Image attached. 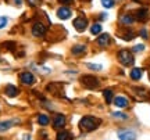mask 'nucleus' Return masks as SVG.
<instances>
[{
  "instance_id": "nucleus-3",
  "label": "nucleus",
  "mask_w": 150,
  "mask_h": 140,
  "mask_svg": "<svg viewBox=\"0 0 150 140\" xmlns=\"http://www.w3.org/2000/svg\"><path fill=\"white\" fill-rule=\"evenodd\" d=\"M82 83H83V86H86L88 89H95V87L99 86V79L92 75H86L82 78Z\"/></svg>"
},
{
  "instance_id": "nucleus-21",
  "label": "nucleus",
  "mask_w": 150,
  "mask_h": 140,
  "mask_svg": "<svg viewBox=\"0 0 150 140\" xmlns=\"http://www.w3.org/2000/svg\"><path fill=\"white\" fill-rule=\"evenodd\" d=\"M103 94H104L106 101H107V103H111V100H112V92L110 90V89H106V90L103 92Z\"/></svg>"
},
{
  "instance_id": "nucleus-18",
  "label": "nucleus",
  "mask_w": 150,
  "mask_h": 140,
  "mask_svg": "<svg viewBox=\"0 0 150 140\" xmlns=\"http://www.w3.org/2000/svg\"><path fill=\"white\" fill-rule=\"evenodd\" d=\"M120 21L122 22V24L131 25V24L134 22V17H132V15H128V14H127V15H122V17H121V18H120Z\"/></svg>"
},
{
  "instance_id": "nucleus-29",
  "label": "nucleus",
  "mask_w": 150,
  "mask_h": 140,
  "mask_svg": "<svg viewBox=\"0 0 150 140\" xmlns=\"http://www.w3.org/2000/svg\"><path fill=\"white\" fill-rule=\"evenodd\" d=\"M24 140H31V139H29V136H28V135H25V136H24Z\"/></svg>"
},
{
  "instance_id": "nucleus-1",
  "label": "nucleus",
  "mask_w": 150,
  "mask_h": 140,
  "mask_svg": "<svg viewBox=\"0 0 150 140\" xmlns=\"http://www.w3.org/2000/svg\"><path fill=\"white\" fill-rule=\"evenodd\" d=\"M100 122H102V121L99 118H95V117L88 115V117H83V118L79 121V128L82 130H85V132H92V130H95L99 128Z\"/></svg>"
},
{
  "instance_id": "nucleus-15",
  "label": "nucleus",
  "mask_w": 150,
  "mask_h": 140,
  "mask_svg": "<svg viewBox=\"0 0 150 140\" xmlns=\"http://www.w3.org/2000/svg\"><path fill=\"white\" fill-rule=\"evenodd\" d=\"M131 78L134 79V81H138L142 78V70L140 68H134V70L131 71Z\"/></svg>"
},
{
  "instance_id": "nucleus-19",
  "label": "nucleus",
  "mask_w": 150,
  "mask_h": 140,
  "mask_svg": "<svg viewBox=\"0 0 150 140\" xmlns=\"http://www.w3.org/2000/svg\"><path fill=\"white\" fill-rule=\"evenodd\" d=\"M146 17H147V10L143 8V10L136 11V18H138V20H140V21H142V20H146Z\"/></svg>"
},
{
  "instance_id": "nucleus-17",
  "label": "nucleus",
  "mask_w": 150,
  "mask_h": 140,
  "mask_svg": "<svg viewBox=\"0 0 150 140\" xmlns=\"http://www.w3.org/2000/svg\"><path fill=\"white\" fill-rule=\"evenodd\" d=\"M38 124L42 125V126H46V125L49 124V117L45 115V114H40V115L38 117Z\"/></svg>"
},
{
  "instance_id": "nucleus-7",
  "label": "nucleus",
  "mask_w": 150,
  "mask_h": 140,
  "mask_svg": "<svg viewBox=\"0 0 150 140\" xmlns=\"http://www.w3.org/2000/svg\"><path fill=\"white\" fill-rule=\"evenodd\" d=\"M46 33V27L40 24V22H38L32 27V35L33 36H43Z\"/></svg>"
},
{
  "instance_id": "nucleus-26",
  "label": "nucleus",
  "mask_w": 150,
  "mask_h": 140,
  "mask_svg": "<svg viewBox=\"0 0 150 140\" xmlns=\"http://www.w3.org/2000/svg\"><path fill=\"white\" fill-rule=\"evenodd\" d=\"M143 49H145V46H143V44H138V46H135V47H134V51H142Z\"/></svg>"
},
{
  "instance_id": "nucleus-25",
  "label": "nucleus",
  "mask_w": 150,
  "mask_h": 140,
  "mask_svg": "<svg viewBox=\"0 0 150 140\" xmlns=\"http://www.w3.org/2000/svg\"><path fill=\"white\" fill-rule=\"evenodd\" d=\"M88 68H91V70H102V65H96V64H86Z\"/></svg>"
},
{
  "instance_id": "nucleus-6",
  "label": "nucleus",
  "mask_w": 150,
  "mask_h": 140,
  "mask_svg": "<svg viewBox=\"0 0 150 140\" xmlns=\"http://www.w3.org/2000/svg\"><path fill=\"white\" fill-rule=\"evenodd\" d=\"M20 81L24 85H33L35 83V76L31 72H22L21 75H20Z\"/></svg>"
},
{
  "instance_id": "nucleus-27",
  "label": "nucleus",
  "mask_w": 150,
  "mask_h": 140,
  "mask_svg": "<svg viewBox=\"0 0 150 140\" xmlns=\"http://www.w3.org/2000/svg\"><path fill=\"white\" fill-rule=\"evenodd\" d=\"M140 35H142V36H143V38H145V39H147V32H146L145 29H143V31L140 32Z\"/></svg>"
},
{
  "instance_id": "nucleus-5",
  "label": "nucleus",
  "mask_w": 150,
  "mask_h": 140,
  "mask_svg": "<svg viewBox=\"0 0 150 140\" xmlns=\"http://www.w3.org/2000/svg\"><path fill=\"white\" fill-rule=\"evenodd\" d=\"M118 137L121 140H136V133L134 130H120Z\"/></svg>"
},
{
  "instance_id": "nucleus-8",
  "label": "nucleus",
  "mask_w": 150,
  "mask_h": 140,
  "mask_svg": "<svg viewBox=\"0 0 150 140\" xmlns=\"http://www.w3.org/2000/svg\"><path fill=\"white\" fill-rule=\"evenodd\" d=\"M67 122V119H65V115L63 114H57L56 117H54V121H53V126L56 129H60V128H63Z\"/></svg>"
},
{
  "instance_id": "nucleus-14",
  "label": "nucleus",
  "mask_w": 150,
  "mask_h": 140,
  "mask_svg": "<svg viewBox=\"0 0 150 140\" xmlns=\"http://www.w3.org/2000/svg\"><path fill=\"white\" fill-rule=\"evenodd\" d=\"M18 90H17L16 86H13V85H8V86H6V94L8 97H16Z\"/></svg>"
},
{
  "instance_id": "nucleus-10",
  "label": "nucleus",
  "mask_w": 150,
  "mask_h": 140,
  "mask_svg": "<svg viewBox=\"0 0 150 140\" xmlns=\"http://www.w3.org/2000/svg\"><path fill=\"white\" fill-rule=\"evenodd\" d=\"M20 119H11V121H1L0 122V132H4V130L10 129L14 124H18Z\"/></svg>"
},
{
  "instance_id": "nucleus-16",
  "label": "nucleus",
  "mask_w": 150,
  "mask_h": 140,
  "mask_svg": "<svg viewBox=\"0 0 150 140\" xmlns=\"http://www.w3.org/2000/svg\"><path fill=\"white\" fill-rule=\"evenodd\" d=\"M85 50H86V46H83V44H76V46H74V49H72V54L78 56V54L85 53Z\"/></svg>"
},
{
  "instance_id": "nucleus-13",
  "label": "nucleus",
  "mask_w": 150,
  "mask_h": 140,
  "mask_svg": "<svg viewBox=\"0 0 150 140\" xmlns=\"http://www.w3.org/2000/svg\"><path fill=\"white\" fill-rule=\"evenodd\" d=\"M108 43H110V35H108V33H103L100 38H97V44H99V46L104 47V46H107Z\"/></svg>"
},
{
  "instance_id": "nucleus-20",
  "label": "nucleus",
  "mask_w": 150,
  "mask_h": 140,
  "mask_svg": "<svg viewBox=\"0 0 150 140\" xmlns=\"http://www.w3.org/2000/svg\"><path fill=\"white\" fill-rule=\"evenodd\" d=\"M91 32L93 33V35H97V33L102 32V25L100 24H93L91 28Z\"/></svg>"
},
{
  "instance_id": "nucleus-24",
  "label": "nucleus",
  "mask_w": 150,
  "mask_h": 140,
  "mask_svg": "<svg viewBox=\"0 0 150 140\" xmlns=\"http://www.w3.org/2000/svg\"><path fill=\"white\" fill-rule=\"evenodd\" d=\"M7 22H8L7 17H0V29H1V28H4L6 25H7Z\"/></svg>"
},
{
  "instance_id": "nucleus-2",
  "label": "nucleus",
  "mask_w": 150,
  "mask_h": 140,
  "mask_svg": "<svg viewBox=\"0 0 150 140\" xmlns=\"http://www.w3.org/2000/svg\"><path fill=\"white\" fill-rule=\"evenodd\" d=\"M118 60H120V63L124 64L125 67L134 64V56H132V53L128 51V50H121V51L118 53Z\"/></svg>"
},
{
  "instance_id": "nucleus-11",
  "label": "nucleus",
  "mask_w": 150,
  "mask_h": 140,
  "mask_svg": "<svg viewBox=\"0 0 150 140\" xmlns=\"http://www.w3.org/2000/svg\"><path fill=\"white\" fill-rule=\"evenodd\" d=\"M114 106H117L118 108H125L128 106V98L124 96H118L114 98Z\"/></svg>"
},
{
  "instance_id": "nucleus-4",
  "label": "nucleus",
  "mask_w": 150,
  "mask_h": 140,
  "mask_svg": "<svg viewBox=\"0 0 150 140\" xmlns=\"http://www.w3.org/2000/svg\"><path fill=\"white\" fill-rule=\"evenodd\" d=\"M74 27L76 31H79V32H83L88 27V20H86L85 17H78V18H75L74 20Z\"/></svg>"
},
{
  "instance_id": "nucleus-30",
  "label": "nucleus",
  "mask_w": 150,
  "mask_h": 140,
  "mask_svg": "<svg viewBox=\"0 0 150 140\" xmlns=\"http://www.w3.org/2000/svg\"><path fill=\"white\" fill-rule=\"evenodd\" d=\"M21 1L22 0H16V4H21Z\"/></svg>"
},
{
  "instance_id": "nucleus-23",
  "label": "nucleus",
  "mask_w": 150,
  "mask_h": 140,
  "mask_svg": "<svg viewBox=\"0 0 150 140\" xmlns=\"http://www.w3.org/2000/svg\"><path fill=\"white\" fill-rule=\"evenodd\" d=\"M112 117L117 118V119H127L128 118V115H125V114H122V113H114L112 114Z\"/></svg>"
},
{
  "instance_id": "nucleus-9",
  "label": "nucleus",
  "mask_w": 150,
  "mask_h": 140,
  "mask_svg": "<svg viewBox=\"0 0 150 140\" xmlns=\"http://www.w3.org/2000/svg\"><path fill=\"white\" fill-rule=\"evenodd\" d=\"M57 17L60 20H68L71 17V10L68 7H60L57 10Z\"/></svg>"
},
{
  "instance_id": "nucleus-22",
  "label": "nucleus",
  "mask_w": 150,
  "mask_h": 140,
  "mask_svg": "<svg viewBox=\"0 0 150 140\" xmlns=\"http://www.w3.org/2000/svg\"><path fill=\"white\" fill-rule=\"evenodd\" d=\"M102 4L106 8H111L112 6H114V0H102Z\"/></svg>"
},
{
  "instance_id": "nucleus-12",
  "label": "nucleus",
  "mask_w": 150,
  "mask_h": 140,
  "mask_svg": "<svg viewBox=\"0 0 150 140\" xmlns=\"http://www.w3.org/2000/svg\"><path fill=\"white\" fill-rule=\"evenodd\" d=\"M57 140H74L72 137V133L68 132V130H61L57 133Z\"/></svg>"
},
{
  "instance_id": "nucleus-28",
  "label": "nucleus",
  "mask_w": 150,
  "mask_h": 140,
  "mask_svg": "<svg viewBox=\"0 0 150 140\" xmlns=\"http://www.w3.org/2000/svg\"><path fill=\"white\" fill-rule=\"evenodd\" d=\"M59 1H61V3H70V1H72V0H59Z\"/></svg>"
}]
</instances>
